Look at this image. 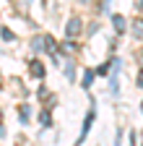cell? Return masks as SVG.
<instances>
[{"instance_id": "2", "label": "cell", "mask_w": 143, "mask_h": 146, "mask_svg": "<svg viewBox=\"0 0 143 146\" xmlns=\"http://www.w3.org/2000/svg\"><path fill=\"white\" fill-rule=\"evenodd\" d=\"M31 73L34 76H42V63H31Z\"/></svg>"}, {"instance_id": "3", "label": "cell", "mask_w": 143, "mask_h": 146, "mask_svg": "<svg viewBox=\"0 0 143 146\" xmlns=\"http://www.w3.org/2000/svg\"><path fill=\"white\" fill-rule=\"evenodd\" d=\"M3 39H8V42H13V31H8V29H3Z\"/></svg>"}, {"instance_id": "1", "label": "cell", "mask_w": 143, "mask_h": 146, "mask_svg": "<svg viewBox=\"0 0 143 146\" xmlns=\"http://www.w3.org/2000/svg\"><path fill=\"white\" fill-rule=\"evenodd\" d=\"M78 29H81V21H78V18H73V21L68 24V34H76Z\"/></svg>"}, {"instance_id": "4", "label": "cell", "mask_w": 143, "mask_h": 146, "mask_svg": "<svg viewBox=\"0 0 143 146\" xmlns=\"http://www.w3.org/2000/svg\"><path fill=\"white\" fill-rule=\"evenodd\" d=\"M138 84H140V86H143V70H140V76H138Z\"/></svg>"}]
</instances>
